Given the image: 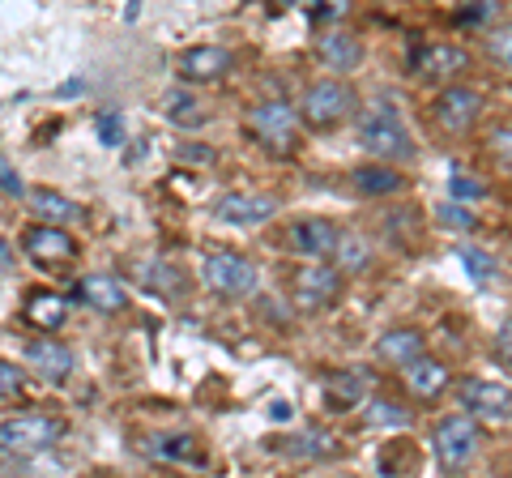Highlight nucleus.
<instances>
[{"label": "nucleus", "instance_id": "11", "mask_svg": "<svg viewBox=\"0 0 512 478\" xmlns=\"http://www.w3.org/2000/svg\"><path fill=\"white\" fill-rule=\"evenodd\" d=\"M470 69V52L457 43H427L414 52V73L423 82H444V77H457Z\"/></svg>", "mask_w": 512, "mask_h": 478}, {"label": "nucleus", "instance_id": "6", "mask_svg": "<svg viewBox=\"0 0 512 478\" xmlns=\"http://www.w3.org/2000/svg\"><path fill=\"white\" fill-rule=\"evenodd\" d=\"M461 406L474 419H487V423H512V389L500 385V380H478V376H466L461 380Z\"/></svg>", "mask_w": 512, "mask_h": 478}, {"label": "nucleus", "instance_id": "27", "mask_svg": "<svg viewBox=\"0 0 512 478\" xmlns=\"http://www.w3.org/2000/svg\"><path fill=\"white\" fill-rule=\"evenodd\" d=\"M457 261L466 265V274H470L474 282H491V278H495V261L487 257V252L470 248V244H457Z\"/></svg>", "mask_w": 512, "mask_h": 478}, {"label": "nucleus", "instance_id": "29", "mask_svg": "<svg viewBox=\"0 0 512 478\" xmlns=\"http://www.w3.org/2000/svg\"><path fill=\"white\" fill-rule=\"evenodd\" d=\"M367 423L372 427H406L410 414L402 406H393V402H372L367 406Z\"/></svg>", "mask_w": 512, "mask_h": 478}, {"label": "nucleus", "instance_id": "1", "mask_svg": "<svg viewBox=\"0 0 512 478\" xmlns=\"http://www.w3.org/2000/svg\"><path fill=\"white\" fill-rule=\"evenodd\" d=\"M359 146L372 154V158H410L414 154V141L406 133V124H402V111H397L393 103H384L376 99L372 107H363V116H359Z\"/></svg>", "mask_w": 512, "mask_h": 478}, {"label": "nucleus", "instance_id": "3", "mask_svg": "<svg viewBox=\"0 0 512 478\" xmlns=\"http://www.w3.org/2000/svg\"><path fill=\"white\" fill-rule=\"evenodd\" d=\"M64 436L60 419H47V414H13V419L0 423V453L9 457H30L43 453Z\"/></svg>", "mask_w": 512, "mask_h": 478}, {"label": "nucleus", "instance_id": "12", "mask_svg": "<svg viewBox=\"0 0 512 478\" xmlns=\"http://www.w3.org/2000/svg\"><path fill=\"white\" fill-rule=\"evenodd\" d=\"M274 197H256V193H222L214 214L222 222H235V227H261V222L274 218Z\"/></svg>", "mask_w": 512, "mask_h": 478}, {"label": "nucleus", "instance_id": "25", "mask_svg": "<svg viewBox=\"0 0 512 478\" xmlns=\"http://www.w3.org/2000/svg\"><path fill=\"white\" fill-rule=\"evenodd\" d=\"M278 453H291V457H320V453H329L333 449V436L329 432H303L295 440H282L274 444Z\"/></svg>", "mask_w": 512, "mask_h": 478}, {"label": "nucleus", "instance_id": "30", "mask_svg": "<svg viewBox=\"0 0 512 478\" xmlns=\"http://www.w3.org/2000/svg\"><path fill=\"white\" fill-rule=\"evenodd\" d=\"M487 52L495 56V65L512 69V22H508V26H495V30H491V39H487Z\"/></svg>", "mask_w": 512, "mask_h": 478}, {"label": "nucleus", "instance_id": "7", "mask_svg": "<svg viewBox=\"0 0 512 478\" xmlns=\"http://www.w3.org/2000/svg\"><path fill=\"white\" fill-rule=\"evenodd\" d=\"M201 274L222 295H248L256 286V265L248 257H239V252H210L201 261Z\"/></svg>", "mask_w": 512, "mask_h": 478}, {"label": "nucleus", "instance_id": "40", "mask_svg": "<svg viewBox=\"0 0 512 478\" xmlns=\"http://www.w3.org/2000/svg\"><path fill=\"white\" fill-rule=\"evenodd\" d=\"M9 261V244H5V235H0V265Z\"/></svg>", "mask_w": 512, "mask_h": 478}, {"label": "nucleus", "instance_id": "28", "mask_svg": "<svg viewBox=\"0 0 512 478\" xmlns=\"http://www.w3.org/2000/svg\"><path fill=\"white\" fill-rule=\"evenodd\" d=\"M154 453L167 457V461H201L197 444H192L188 436H163V440H154Z\"/></svg>", "mask_w": 512, "mask_h": 478}, {"label": "nucleus", "instance_id": "26", "mask_svg": "<svg viewBox=\"0 0 512 478\" xmlns=\"http://www.w3.org/2000/svg\"><path fill=\"white\" fill-rule=\"evenodd\" d=\"M333 261H338V274H346V269H363L367 265V239L342 235L338 248H333Z\"/></svg>", "mask_w": 512, "mask_h": 478}, {"label": "nucleus", "instance_id": "2", "mask_svg": "<svg viewBox=\"0 0 512 478\" xmlns=\"http://www.w3.org/2000/svg\"><path fill=\"white\" fill-rule=\"evenodd\" d=\"M350 111H355V90L338 77H320L299 99V116L308 129H338Z\"/></svg>", "mask_w": 512, "mask_h": 478}, {"label": "nucleus", "instance_id": "24", "mask_svg": "<svg viewBox=\"0 0 512 478\" xmlns=\"http://www.w3.org/2000/svg\"><path fill=\"white\" fill-rule=\"evenodd\" d=\"M158 111H163L167 120H175V124H192V120H197V94L184 90V86H175V90H167L163 99H158Z\"/></svg>", "mask_w": 512, "mask_h": 478}, {"label": "nucleus", "instance_id": "38", "mask_svg": "<svg viewBox=\"0 0 512 478\" xmlns=\"http://www.w3.org/2000/svg\"><path fill=\"white\" fill-rule=\"evenodd\" d=\"M0 188H5L9 197H22V193H26V188H22V180H18V175H13L5 163H0Z\"/></svg>", "mask_w": 512, "mask_h": 478}, {"label": "nucleus", "instance_id": "20", "mask_svg": "<svg viewBox=\"0 0 512 478\" xmlns=\"http://www.w3.org/2000/svg\"><path fill=\"white\" fill-rule=\"evenodd\" d=\"M320 56H325L333 69H355L359 56H363V47H359L355 35H346V30H329V35L320 39Z\"/></svg>", "mask_w": 512, "mask_h": 478}, {"label": "nucleus", "instance_id": "22", "mask_svg": "<svg viewBox=\"0 0 512 478\" xmlns=\"http://www.w3.org/2000/svg\"><path fill=\"white\" fill-rule=\"evenodd\" d=\"M26 321L35 325V329H60L64 325V299L60 295H30V304H26Z\"/></svg>", "mask_w": 512, "mask_h": 478}, {"label": "nucleus", "instance_id": "5", "mask_svg": "<svg viewBox=\"0 0 512 478\" xmlns=\"http://www.w3.org/2000/svg\"><path fill=\"white\" fill-rule=\"evenodd\" d=\"M478 453V423L470 414H448V419L436 423V457L448 474L466 470Z\"/></svg>", "mask_w": 512, "mask_h": 478}, {"label": "nucleus", "instance_id": "19", "mask_svg": "<svg viewBox=\"0 0 512 478\" xmlns=\"http://www.w3.org/2000/svg\"><path fill=\"white\" fill-rule=\"evenodd\" d=\"M367 393H372V376L367 372H333L325 380V397L333 406H342V410L367 402Z\"/></svg>", "mask_w": 512, "mask_h": 478}, {"label": "nucleus", "instance_id": "14", "mask_svg": "<svg viewBox=\"0 0 512 478\" xmlns=\"http://www.w3.org/2000/svg\"><path fill=\"white\" fill-rule=\"evenodd\" d=\"M231 52L227 47H214V43H205V47H188V52L180 56V77L184 82H218V77H227L231 73Z\"/></svg>", "mask_w": 512, "mask_h": 478}, {"label": "nucleus", "instance_id": "9", "mask_svg": "<svg viewBox=\"0 0 512 478\" xmlns=\"http://www.w3.org/2000/svg\"><path fill=\"white\" fill-rule=\"evenodd\" d=\"M252 129H256V137H261L274 154H286L295 146V107L282 103V99L256 103L252 107Z\"/></svg>", "mask_w": 512, "mask_h": 478}, {"label": "nucleus", "instance_id": "8", "mask_svg": "<svg viewBox=\"0 0 512 478\" xmlns=\"http://www.w3.org/2000/svg\"><path fill=\"white\" fill-rule=\"evenodd\" d=\"M431 116L444 133H470L474 120L483 116V94L470 86H448L436 103H431Z\"/></svg>", "mask_w": 512, "mask_h": 478}, {"label": "nucleus", "instance_id": "16", "mask_svg": "<svg viewBox=\"0 0 512 478\" xmlns=\"http://www.w3.org/2000/svg\"><path fill=\"white\" fill-rule=\"evenodd\" d=\"M26 359H30V368H35L43 380H64V376L73 372V350L60 346V342H52V338L30 342V346H26Z\"/></svg>", "mask_w": 512, "mask_h": 478}, {"label": "nucleus", "instance_id": "35", "mask_svg": "<svg viewBox=\"0 0 512 478\" xmlns=\"http://www.w3.org/2000/svg\"><path fill=\"white\" fill-rule=\"evenodd\" d=\"M491 355H495V363H504V368H512V321H504V325H500V333H495Z\"/></svg>", "mask_w": 512, "mask_h": 478}, {"label": "nucleus", "instance_id": "36", "mask_svg": "<svg viewBox=\"0 0 512 478\" xmlns=\"http://www.w3.org/2000/svg\"><path fill=\"white\" fill-rule=\"evenodd\" d=\"M22 389V368L9 359H0V397H13Z\"/></svg>", "mask_w": 512, "mask_h": 478}, {"label": "nucleus", "instance_id": "17", "mask_svg": "<svg viewBox=\"0 0 512 478\" xmlns=\"http://www.w3.org/2000/svg\"><path fill=\"white\" fill-rule=\"evenodd\" d=\"M423 346H427V338L419 329H393V333H384L380 338V359L384 363H393V368H410V363H419L423 359Z\"/></svg>", "mask_w": 512, "mask_h": 478}, {"label": "nucleus", "instance_id": "39", "mask_svg": "<svg viewBox=\"0 0 512 478\" xmlns=\"http://www.w3.org/2000/svg\"><path fill=\"white\" fill-rule=\"evenodd\" d=\"M291 406H286V402H274V406H269V419H274V423H286V419H291Z\"/></svg>", "mask_w": 512, "mask_h": 478}, {"label": "nucleus", "instance_id": "13", "mask_svg": "<svg viewBox=\"0 0 512 478\" xmlns=\"http://www.w3.org/2000/svg\"><path fill=\"white\" fill-rule=\"evenodd\" d=\"M22 244H26V257L39 265H64L77 257V244L64 227H35V231H26Z\"/></svg>", "mask_w": 512, "mask_h": 478}, {"label": "nucleus", "instance_id": "10", "mask_svg": "<svg viewBox=\"0 0 512 478\" xmlns=\"http://www.w3.org/2000/svg\"><path fill=\"white\" fill-rule=\"evenodd\" d=\"M338 227L325 218H299L291 222V231H286V244H291V252H299V257H308L312 265H320L325 257H333V248H338Z\"/></svg>", "mask_w": 512, "mask_h": 478}, {"label": "nucleus", "instance_id": "23", "mask_svg": "<svg viewBox=\"0 0 512 478\" xmlns=\"http://www.w3.org/2000/svg\"><path fill=\"white\" fill-rule=\"evenodd\" d=\"M355 188L367 197H384V193H397V188H402V175H397L393 167H359Z\"/></svg>", "mask_w": 512, "mask_h": 478}, {"label": "nucleus", "instance_id": "31", "mask_svg": "<svg viewBox=\"0 0 512 478\" xmlns=\"http://www.w3.org/2000/svg\"><path fill=\"white\" fill-rule=\"evenodd\" d=\"M436 214H440V222H444V227H457V231H474V227H478V218L466 210V205H453V201H444Z\"/></svg>", "mask_w": 512, "mask_h": 478}, {"label": "nucleus", "instance_id": "21", "mask_svg": "<svg viewBox=\"0 0 512 478\" xmlns=\"http://www.w3.org/2000/svg\"><path fill=\"white\" fill-rule=\"evenodd\" d=\"M30 205H35V214L43 218V227H60V222L77 218V205L69 197L52 193V188H35V193H30Z\"/></svg>", "mask_w": 512, "mask_h": 478}, {"label": "nucleus", "instance_id": "32", "mask_svg": "<svg viewBox=\"0 0 512 478\" xmlns=\"http://www.w3.org/2000/svg\"><path fill=\"white\" fill-rule=\"evenodd\" d=\"M94 129H99V141H103V146H120V137H124L120 111H103V116L94 120Z\"/></svg>", "mask_w": 512, "mask_h": 478}, {"label": "nucleus", "instance_id": "33", "mask_svg": "<svg viewBox=\"0 0 512 478\" xmlns=\"http://www.w3.org/2000/svg\"><path fill=\"white\" fill-rule=\"evenodd\" d=\"M448 193H453V201H478V197H483L487 193V188L483 184H478V180H470V175H453V180H448Z\"/></svg>", "mask_w": 512, "mask_h": 478}, {"label": "nucleus", "instance_id": "34", "mask_svg": "<svg viewBox=\"0 0 512 478\" xmlns=\"http://www.w3.org/2000/svg\"><path fill=\"white\" fill-rule=\"evenodd\" d=\"M487 146L495 158H504V163H512V124H495L491 137H487Z\"/></svg>", "mask_w": 512, "mask_h": 478}, {"label": "nucleus", "instance_id": "18", "mask_svg": "<svg viewBox=\"0 0 512 478\" xmlns=\"http://www.w3.org/2000/svg\"><path fill=\"white\" fill-rule=\"evenodd\" d=\"M77 295H82L94 312H120L128 304L120 278H107V274H86L82 282H77Z\"/></svg>", "mask_w": 512, "mask_h": 478}, {"label": "nucleus", "instance_id": "15", "mask_svg": "<svg viewBox=\"0 0 512 478\" xmlns=\"http://www.w3.org/2000/svg\"><path fill=\"white\" fill-rule=\"evenodd\" d=\"M448 385H453V372H448L440 359H431V355H423L419 363H410L406 368V389L419 397V402H436Z\"/></svg>", "mask_w": 512, "mask_h": 478}, {"label": "nucleus", "instance_id": "37", "mask_svg": "<svg viewBox=\"0 0 512 478\" xmlns=\"http://www.w3.org/2000/svg\"><path fill=\"white\" fill-rule=\"evenodd\" d=\"M491 13H495V5H491V0H474V5L457 9V22H461V26H478V22H487Z\"/></svg>", "mask_w": 512, "mask_h": 478}, {"label": "nucleus", "instance_id": "4", "mask_svg": "<svg viewBox=\"0 0 512 478\" xmlns=\"http://www.w3.org/2000/svg\"><path fill=\"white\" fill-rule=\"evenodd\" d=\"M338 295H342V274H338V265H303L291 274V299H295V308L303 312H325L329 304H338Z\"/></svg>", "mask_w": 512, "mask_h": 478}]
</instances>
